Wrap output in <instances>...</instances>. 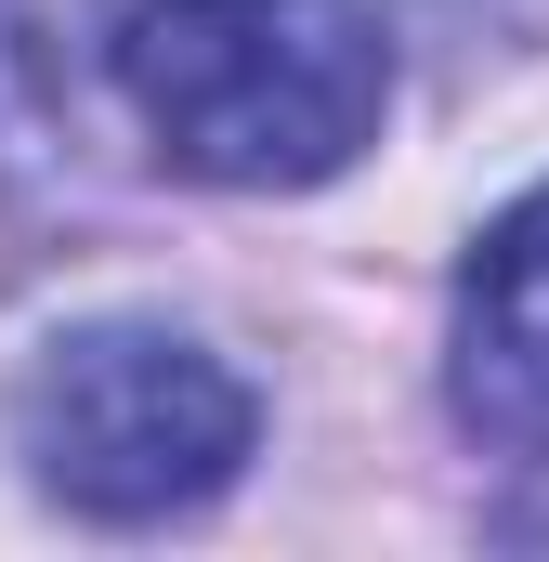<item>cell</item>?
Listing matches in <instances>:
<instances>
[{
  "instance_id": "1",
  "label": "cell",
  "mask_w": 549,
  "mask_h": 562,
  "mask_svg": "<svg viewBox=\"0 0 549 562\" xmlns=\"http://www.w3.org/2000/svg\"><path fill=\"white\" fill-rule=\"evenodd\" d=\"M105 66L132 92L144 144L236 196L340 183L393 119L380 0H132Z\"/></svg>"
},
{
  "instance_id": "2",
  "label": "cell",
  "mask_w": 549,
  "mask_h": 562,
  "mask_svg": "<svg viewBox=\"0 0 549 562\" xmlns=\"http://www.w3.org/2000/svg\"><path fill=\"white\" fill-rule=\"evenodd\" d=\"M262 445V393L170 314H79L13 367V458L79 524H170Z\"/></svg>"
},
{
  "instance_id": "3",
  "label": "cell",
  "mask_w": 549,
  "mask_h": 562,
  "mask_svg": "<svg viewBox=\"0 0 549 562\" xmlns=\"http://www.w3.org/2000/svg\"><path fill=\"white\" fill-rule=\"evenodd\" d=\"M445 406L484 458H549V183L511 196L445 301Z\"/></svg>"
},
{
  "instance_id": "4",
  "label": "cell",
  "mask_w": 549,
  "mask_h": 562,
  "mask_svg": "<svg viewBox=\"0 0 549 562\" xmlns=\"http://www.w3.org/2000/svg\"><path fill=\"white\" fill-rule=\"evenodd\" d=\"M53 0H0V183L26 157H66L79 144V105H66V53L40 40Z\"/></svg>"
}]
</instances>
